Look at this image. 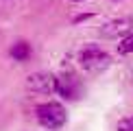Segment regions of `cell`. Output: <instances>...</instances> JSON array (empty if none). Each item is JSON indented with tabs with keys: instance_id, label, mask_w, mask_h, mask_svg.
Returning <instances> with one entry per match:
<instances>
[{
	"instance_id": "6da1fadb",
	"label": "cell",
	"mask_w": 133,
	"mask_h": 131,
	"mask_svg": "<svg viewBox=\"0 0 133 131\" xmlns=\"http://www.w3.org/2000/svg\"><path fill=\"white\" fill-rule=\"evenodd\" d=\"M35 118L42 127L50 129V131H57L61 129L68 120V114H65V107L61 103H55V101H48V103H42L37 105L35 109Z\"/></svg>"
},
{
	"instance_id": "7a4b0ae2",
	"label": "cell",
	"mask_w": 133,
	"mask_h": 131,
	"mask_svg": "<svg viewBox=\"0 0 133 131\" xmlns=\"http://www.w3.org/2000/svg\"><path fill=\"white\" fill-rule=\"evenodd\" d=\"M79 66L85 70V72L98 74V72H103V70H107L109 66H111V57H109L103 48L90 44V46H85L79 53Z\"/></svg>"
},
{
	"instance_id": "3957f363",
	"label": "cell",
	"mask_w": 133,
	"mask_h": 131,
	"mask_svg": "<svg viewBox=\"0 0 133 131\" xmlns=\"http://www.w3.org/2000/svg\"><path fill=\"white\" fill-rule=\"evenodd\" d=\"M55 92H57L59 96H63L65 101H76V98L81 96V92H83V85H81V81L76 79L74 74L63 72V74H59V76H57Z\"/></svg>"
},
{
	"instance_id": "277c9868",
	"label": "cell",
	"mask_w": 133,
	"mask_h": 131,
	"mask_svg": "<svg viewBox=\"0 0 133 131\" xmlns=\"http://www.w3.org/2000/svg\"><path fill=\"white\" fill-rule=\"evenodd\" d=\"M55 83H57V76L50 72H33L26 79V87L35 94H52Z\"/></svg>"
},
{
	"instance_id": "5b68a950",
	"label": "cell",
	"mask_w": 133,
	"mask_h": 131,
	"mask_svg": "<svg viewBox=\"0 0 133 131\" xmlns=\"http://www.w3.org/2000/svg\"><path fill=\"white\" fill-rule=\"evenodd\" d=\"M131 29H133V18H116V20H109L101 29V33L105 37H120V35H127Z\"/></svg>"
},
{
	"instance_id": "8992f818",
	"label": "cell",
	"mask_w": 133,
	"mask_h": 131,
	"mask_svg": "<svg viewBox=\"0 0 133 131\" xmlns=\"http://www.w3.org/2000/svg\"><path fill=\"white\" fill-rule=\"evenodd\" d=\"M9 55L15 59V61H26V59H31L33 48H31V44H29V42H15L13 46H11Z\"/></svg>"
},
{
	"instance_id": "52a82bcc",
	"label": "cell",
	"mask_w": 133,
	"mask_h": 131,
	"mask_svg": "<svg viewBox=\"0 0 133 131\" xmlns=\"http://www.w3.org/2000/svg\"><path fill=\"white\" fill-rule=\"evenodd\" d=\"M133 53V33L122 37V42L118 44V55H131Z\"/></svg>"
},
{
	"instance_id": "ba28073f",
	"label": "cell",
	"mask_w": 133,
	"mask_h": 131,
	"mask_svg": "<svg viewBox=\"0 0 133 131\" xmlns=\"http://www.w3.org/2000/svg\"><path fill=\"white\" fill-rule=\"evenodd\" d=\"M116 131H133V116H127L122 120H118Z\"/></svg>"
},
{
	"instance_id": "9c48e42d",
	"label": "cell",
	"mask_w": 133,
	"mask_h": 131,
	"mask_svg": "<svg viewBox=\"0 0 133 131\" xmlns=\"http://www.w3.org/2000/svg\"><path fill=\"white\" fill-rule=\"evenodd\" d=\"M72 2H81V0H72Z\"/></svg>"
}]
</instances>
